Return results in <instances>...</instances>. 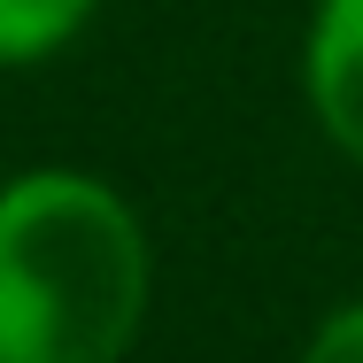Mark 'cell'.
<instances>
[{
  "mask_svg": "<svg viewBox=\"0 0 363 363\" xmlns=\"http://www.w3.org/2000/svg\"><path fill=\"white\" fill-rule=\"evenodd\" d=\"M147 317L140 217L77 170L0 186V363H116Z\"/></svg>",
  "mask_w": 363,
  "mask_h": 363,
  "instance_id": "obj_1",
  "label": "cell"
},
{
  "mask_svg": "<svg viewBox=\"0 0 363 363\" xmlns=\"http://www.w3.org/2000/svg\"><path fill=\"white\" fill-rule=\"evenodd\" d=\"M309 101L340 155L363 162V0H317L309 23Z\"/></svg>",
  "mask_w": 363,
  "mask_h": 363,
  "instance_id": "obj_2",
  "label": "cell"
},
{
  "mask_svg": "<svg viewBox=\"0 0 363 363\" xmlns=\"http://www.w3.org/2000/svg\"><path fill=\"white\" fill-rule=\"evenodd\" d=\"M93 0H0V62H39L85 31Z\"/></svg>",
  "mask_w": 363,
  "mask_h": 363,
  "instance_id": "obj_3",
  "label": "cell"
},
{
  "mask_svg": "<svg viewBox=\"0 0 363 363\" xmlns=\"http://www.w3.org/2000/svg\"><path fill=\"white\" fill-rule=\"evenodd\" d=\"M301 363H363V301H356V309H340V317L309 340V356H301Z\"/></svg>",
  "mask_w": 363,
  "mask_h": 363,
  "instance_id": "obj_4",
  "label": "cell"
}]
</instances>
